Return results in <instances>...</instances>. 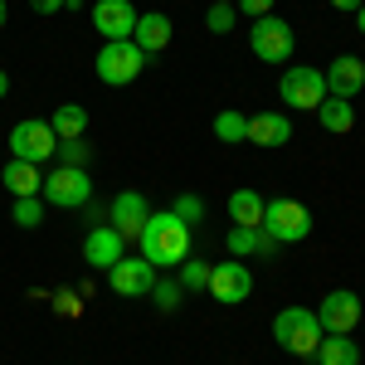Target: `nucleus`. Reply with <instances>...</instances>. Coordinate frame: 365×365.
Instances as JSON below:
<instances>
[{
    "label": "nucleus",
    "mask_w": 365,
    "mask_h": 365,
    "mask_svg": "<svg viewBox=\"0 0 365 365\" xmlns=\"http://www.w3.org/2000/svg\"><path fill=\"white\" fill-rule=\"evenodd\" d=\"M5 20H10V5H5V0H0V25H5Z\"/></svg>",
    "instance_id": "nucleus-37"
},
{
    "label": "nucleus",
    "mask_w": 365,
    "mask_h": 365,
    "mask_svg": "<svg viewBox=\"0 0 365 365\" xmlns=\"http://www.w3.org/2000/svg\"><path fill=\"white\" fill-rule=\"evenodd\" d=\"M263 234L273 239V244H302L312 234V210L302 200H263Z\"/></svg>",
    "instance_id": "nucleus-3"
},
{
    "label": "nucleus",
    "mask_w": 365,
    "mask_h": 365,
    "mask_svg": "<svg viewBox=\"0 0 365 365\" xmlns=\"http://www.w3.org/2000/svg\"><path fill=\"white\" fill-rule=\"evenodd\" d=\"M117 258H127V239H122L113 225H93V229H88V239H83V263H93V268L108 273Z\"/></svg>",
    "instance_id": "nucleus-14"
},
{
    "label": "nucleus",
    "mask_w": 365,
    "mask_h": 365,
    "mask_svg": "<svg viewBox=\"0 0 365 365\" xmlns=\"http://www.w3.org/2000/svg\"><path fill=\"white\" fill-rule=\"evenodd\" d=\"M93 29L103 34V44H108V39H132V29H137V5H132V0H98V5H93Z\"/></svg>",
    "instance_id": "nucleus-12"
},
{
    "label": "nucleus",
    "mask_w": 365,
    "mask_h": 365,
    "mask_svg": "<svg viewBox=\"0 0 365 365\" xmlns=\"http://www.w3.org/2000/svg\"><path fill=\"white\" fill-rule=\"evenodd\" d=\"M322 78H327V98H356L365 88V58H356V54H341V58H331L327 68H322Z\"/></svg>",
    "instance_id": "nucleus-13"
},
{
    "label": "nucleus",
    "mask_w": 365,
    "mask_h": 365,
    "mask_svg": "<svg viewBox=\"0 0 365 365\" xmlns=\"http://www.w3.org/2000/svg\"><path fill=\"white\" fill-rule=\"evenodd\" d=\"M215 5H234V0H215Z\"/></svg>",
    "instance_id": "nucleus-39"
},
{
    "label": "nucleus",
    "mask_w": 365,
    "mask_h": 365,
    "mask_svg": "<svg viewBox=\"0 0 365 365\" xmlns=\"http://www.w3.org/2000/svg\"><path fill=\"white\" fill-rule=\"evenodd\" d=\"M10 220H15L20 229H39V225H44V195L15 200V205H10Z\"/></svg>",
    "instance_id": "nucleus-25"
},
{
    "label": "nucleus",
    "mask_w": 365,
    "mask_h": 365,
    "mask_svg": "<svg viewBox=\"0 0 365 365\" xmlns=\"http://www.w3.org/2000/svg\"><path fill=\"white\" fill-rule=\"evenodd\" d=\"M170 34H175V25H170V15H161V10H151V15H137V29H132V44H137L141 54H161L170 44Z\"/></svg>",
    "instance_id": "nucleus-16"
},
{
    "label": "nucleus",
    "mask_w": 365,
    "mask_h": 365,
    "mask_svg": "<svg viewBox=\"0 0 365 365\" xmlns=\"http://www.w3.org/2000/svg\"><path fill=\"white\" fill-rule=\"evenodd\" d=\"M78 5H83V0H63V10H78Z\"/></svg>",
    "instance_id": "nucleus-38"
},
{
    "label": "nucleus",
    "mask_w": 365,
    "mask_h": 365,
    "mask_svg": "<svg viewBox=\"0 0 365 365\" xmlns=\"http://www.w3.org/2000/svg\"><path fill=\"white\" fill-rule=\"evenodd\" d=\"M215 302H225V307H239V302H249L253 292V273L249 263H239V258H229V263H215L210 268V287H205Z\"/></svg>",
    "instance_id": "nucleus-9"
},
{
    "label": "nucleus",
    "mask_w": 365,
    "mask_h": 365,
    "mask_svg": "<svg viewBox=\"0 0 365 365\" xmlns=\"http://www.w3.org/2000/svg\"><path fill=\"white\" fill-rule=\"evenodd\" d=\"M0 185L10 190L15 200H25V195H39V185H44V175H39V166H29V161H5V170H0Z\"/></svg>",
    "instance_id": "nucleus-18"
},
{
    "label": "nucleus",
    "mask_w": 365,
    "mask_h": 365,
    "mask_svg": "<svg viewBox=\"0 0 365 365\" xmlns=\"http://www.w3.org/2000/svg\"><path fill=\"white\" fill-rule=\"evenodd\" d=\"M322 322H317V312L312 307H282L278 317H273V341H278L287 356H302V361H312L317 356V346H322Z\"/></svg>",
    "instance_id": "nucleus-2"
},
{
    "label": "nucleus",
    "mask_w": 365,
    "mask_h": 365,
    "mask_svg": "<svg viewBox=\"0 0 365 365\" xmlns=\"http://www.w3.org/2000/svg\"><path fill=\"white\" fill-rule=\"evenodd\" d=\"M278 249L263 229H249V225H234L229 229V258H268Z\"/></svg>",
    "instance_id": "nucleus-19"
},
{
    "label": "nucleus",
    "mask_w": 365,
    "mask_h": 365,
    "mask_svg": "<svg viewBox=\"0 0 365 365\" xmlns=\"http://www.w3.org/2000/svg\"><path fill=\"white\" fill-rule=\"evenodd\" d=\"M88 156H93V146H88L83 137H73V141H58V151H54V161L58 166H88Z\"/></svg>",
    "instance_id": "nucleus-27"
},
{
    "label": "nucleus",
    "mask_w": 365,
    "mask_h": 365,
    "mask_svg": "<svg viewBox=\"0 0 365 365\" xmlns=\"http://www.w3.org/2000/svg\"><path fill=\"white\" fill-rule=\"evenodd\" d=\"M278 98L287 108L317 113V108L327 103V78H322V68H287L278 78Z\"/></svg>",
    "instance_id": "nucleus-8"
},
{
    "label": "nucleus",
    "mask_w": 365,
    "mask_h": 365,
    "mask_svg": "<svg viewBox=\"0 0 365 365\" xmlns=\"http://www.w3.org/2000/svg\"><path fill=\"white\" fill-rule=\"evenodd\" d=\"M365 0H331V10H341V15H356Z\"/></svg>",
    "instance_id": "nucleus-34"
},
{
    "label": "nucleus",
    "mask_w": 365,
    "mask_h": 365,
    "mask_svg": "<svg viewBox=\"0 0 365 365\" xmlns=\"http://www.w3.org/2000/svg\"><path fill=\"white\" fill-rule=\"evenodd\" d=\"M49 127H54V137H58V141L83 137V132H88V108H78V103H63V108H54Z\"/></svg>",
    "instance_id": "nucleus-21"
},
{
    "label": "nucleus",
    "mask_w": 365,
    "mask_h": 365,
    "mask_svg": "<svg viewBox=\"0 0 365 365\" xmlns=\"http://www.w3.org/2000/svg\"><path fill=\"white\" fill-rule=\"evenodd\" d=\"M93 68H98V83L108 88H127L141 78V68H146V54H141L132 39H108L98 58H93Z\"/></svg>",
    "instance_id": "nucleus-4"
},
{
    "label": "nucleus",
    "mask_w": 365,
    "mask_h": 365,
    "mask_svg": "<svg viewBox=\"0 0 365 365\" xmlns=\"http://www.w3.org/2000/svg\"><path fill=\"white\" fill-rule=\"evenodd\" d=\"M356 29H361V34H365V5H361V10H356Z\"/></svg>",
    "instance_id": "nucleus-35"
},
{
    "label": "nucleus",
    "mask_w": 365,
    "mask_h": 365,
    "mask_svg": "<svg viewBox=\"0 0 365 365\" xmlns=\"http://www.w3.org/2000/svg\"><path fill=\"white\" fill-rule=\"evenodd\" d=\"M317 322H322V331H331V336H351V331L361 327V297H356L351 287L327 292L322 307H317Z\"/></svg>",
    "instance_id": "nucleus-10"
},
{
    "label": "nucleus",
    "mask_w": 365,
    "mask_h": 365,
    "mask_svg": "<svg viewBox=\"0 0 365 365\" xmlns=\"http://www.w3.org/2000/svg\"><path fill=\"white\" fill-rule=\"evenodd\" d=\"M141 244V258L161 273V268H180L185 258H190V225L185 220H175L170 210H156L137 234Z\"/></svg>",
    "instance_id": "nucleus-1"
},
{
    "label": "nucleus",
    "mask_w": 365,
    "mask_h": 365,
    "mask_svg": "<svg viewBox=\"0 0 365 365\" xmlns=\"http://www.w3.org/2000/svg\"><path fill=\"white\" fill-rule=\"evenodd\" d=\"M170 215H175V220H185V225H200V220H205V200H200V195H175Z\"/></svg>",
    "instance_id": "nucleus-29"
},
{
    "label": "nucleus",
    "mask_w": 365,
    "mask_h": 365,
    "mask_svg": "<svg viewBox=\"0 0 365 365\" xmlns=\"http://www.w3.org/2000/svg\"><path fill=\"white\" fill-rule=\"evenodd\" d=\"M205 29L210 34H229L234 29V5H210L205 10Z\"/></svg>",
    "instance_id": "nucleus-30"
},
{
    "label": "nucleus",
    "mask_w": 365,
    "mask_h": 365,
    "mask_svg": "<svg viewBox=\"0 0 365 365\" xmlns=\"http://www.w3.org/2000/svg\"><path fill=\"white\" fill-rule=\"evenodd\" d=\"M5 93H10V78H5V68H0V98H5Z\"/></svg>",
    "instance_id": "nucleus-36"
},
{
    "label": "nucleus",
    "mask_w": 365,
    "mask_h": 365,
    "mask_svg": "<svg viewBox=\"0 0 365 365\" xmlns=\"http://www.w3.org/2000/svg\"><path fill=\"white\" fill-rule=\"evenodd\" d=\"M249 49H253V58H263V63H287L292 49H297V34H292L287 20L263 15V20H253V29H249Z\"/></svg>",
    "instance_id": "nucleus-6"
},
{
    "label": "nucleus",
    "mask_w": 365,
    "mask_h": 365,
    "mask_svg": "<svg viewBox=\"0 0 365 365\" xmlns=\"http://www.w3.org/2000/svg\"><path fill=\"white\" fill-rule=\"evenodd\" d=\"M210 268H215V263H205V258H185V263H180V287H190V292L210 287Z\"/></svg>",
    "instance_id": "nucleus-28"
},
{
    "label": "nucleus",
    "mask_w": 365,
    "mask_h": 365,
    "mask_svg": "<svg viewBox=\"0 0 365 365\" xmlns=\"http://www.w3.org/2000/svg\"><path fill=\"white\" fill-rule=\"evenodd\" d=\"M317 365H361V346L351 336H322V346H317Z\"/></svg>",
    "instance_id": "nucleus-20"
},
{
    "label": "nucleus",
    "mask_w": 365,
    "mask_h": 365,
    "mask_svg": "<svg viewBox=\"0 0 365 365\" xmlns=\"http://www.w3.org/2000/svg\"><path fill=\"white\" fill-rule=\"evenodd\" d=\"M39 195H44V205L78 210V205H88V195H93V180H88V170H78V166H54L44 175Z\"/></svg>",
    "instance_id": "nucleus-7"
},
{
    "label": "nucleus",
    "mask_w": 365,
    "mask_h": 365,
    "mask_svg": "<svg viewBox=\"0 0 365 365\" xmlns=\"http://www.w3.org/2000/svg\"><path fill=\"white\" fill-rule=\"evenodd\" d=\"M215 137L229 141V146H234V141H249V117L239 113V108H225V113L215 117Z\"/></svg>",
    "instance_id": "nucleus-24"
},
{
    "label": "nucleus",
    "mask_w": 365,
    "mask_h": 365,
    "mask_svg": "<svg viewBox=\"0 0 365 365\" xmlns=\"http://www.w3.org/2000/svg\"><path fill=\"white\" fill-rule=\"evenodd\" d=\"M180 297H185V287L156 273V287H151V302H156V312H175V307H180Z\"/></svg>",
    "instance_id": "nucleus-26"
},
{
    "label": "nucleus",
    "mask_w": 365,
    "mask_h": 365,
    "mask_svg": "<svg viewBox=\"0 0 365 365\" xmlns=\"http://www.w3.org/2000/svg\"><path fill=\"white\" fill-rule=\"evenodd\" d=\"M146 220H151V205H146L141 190H122V195L113 200V229L122 239H137Z\"/></svg>",
    "instance_id": "nucleus-15"
},
{
    "label": "nucleus",
    "mask_w": 365,
    "mask_h": 365,
    "mask_svg": "<svg viewBox=\"0 0 365 365\" xmlns=\"http://www.w3.org/2000/svg\"><path fill=\"white\" fill-rule=\"evenodd\" d=\"M54 151H58V137H54L49 122L29 117V122H15V127H10V156H15V161L44 166V161H54Z\"/></svg>",
    "instance_id": "nucleus-5"
},
{
    "label": "nucleus",
    "mask_w": 365,
    "mask_h": 365,
    "mask_svg": "<svg viewBox=\"0 0 365 365\" xmlns=\"http://www.w3.org/2000/svg\"><path fill=\"white\" fill-rule=\"evenodd\" d=\"M234 10H244L249 20H263V15H273V0H234Z\"/></svg>",
    "instance_id": "nucleus-32"
},
{
    "label": "nucleus",
    "mask_w": 365,
    "mask_h": 365,
    "mask_svg": "<svg viewBox=\"0 0 365 365\" xmlns=\"http://www.w3.org/2000/svg\"><path fill=\"white\" fill-rule=\"evenodd\" d=\"M29 10H34V15H58L63 0H29Z\"/></svg>",
    "instance_id": "nucleus-33"
},
{
    "label": "nucleus",
    "mask_w": 365,
    "mask_h": 365,
    "mask_svg": "<svg viewBox=\"0 0 365 365\" xmlns=\"http://www.w3.org/2000/svg\"><path fill=\"white\" fill-rule=\"evenodd\" d=\"M229 220L258 229L263 225V195H258V190H234V195H229Z\"/></svg>",
    "instance_id": "nucleus-22"
},
{
    "label": "nucleus",
    "mask_w": 365,
    "mask_h": 365,
    "mask_svg": "<svg viewBox=\"0 0 365 365\" xmlns=\"http://www.w3.org/2000/svg\"><path fill=\"white\" fill-rule=\"evenodd\" d=\"M54 312L58 317H78V312H83V292H73V287L54 292Z\"/></svg>",
    "instance_id": "nucleus-31"
},
{
    "label": "nucleus",
    "mask_w": 365,
    "mask_h": 365,
    "mask_svg": "<svg viewBox=\"0 0 365 365\" xmlns=\"http://www.w3.org/2000/svg\"><path fill=\"white\" fill-rule=\"evenodd\" d=\"M108 287H113L117 297H151V287H156V268L146 263V258H117L113 268H108Z\"/></svg>",
    "instance_id": "nucleus-11"
},
{
    "label": "nucleus",
    "mask_w": 365,
    "mask_h": 365,
    "mask_svg": "<svg viewBox=\"0 0 365 365\" xmlns=\"http://www.w3.org/2000/svg\"><path fill=\"white\" fill-rule=\"evenodd\" d=\"M317 117H322L327 132H351V127H356V108H351L346 98H327V103L317 108Z\"/></svg>",
    "instance_id": "nucleus-23"
},
{
    "label": "nucleus",
    "mask_w": 365,
    "mask_h": 365,
    "mask_svg": "<svg viewBox=\"0 0 365 365\" xmlns=\"http://www.w3.org/2000/svg\"><path fill=\"white\" fill-rule=\"evenodd\" d=\"M249 141L253 146H287L292 141V122L282 113H253L249 117Z\"/></svg>",
    "instance_id": "nucleus-17"
}]
</instances>
